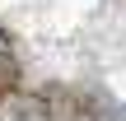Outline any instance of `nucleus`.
<instances>
[{
    "instance_id": "nucleus-1",
    "label": "nucleus",
    "mask_w": 126,
    "mask_h": 121,
    "mask_svg": "<svg viewBox=\"0 0 126 121\" xmlns=\"http://www.w3.org/2000/svg\"><path fill=\"white\" fill-rule=\"evenodd\" d=\"M14 79H19V61H14V51H9V37L0 33V98L14 89Z\"/></svg>"
}]
</instances>
